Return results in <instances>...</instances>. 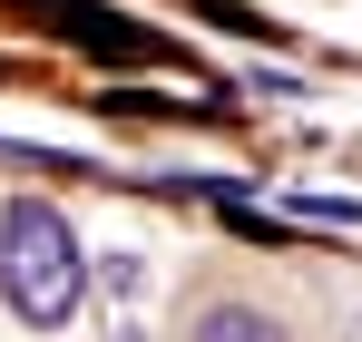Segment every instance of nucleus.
<instances>
[{"mask_svg":"<svg viewBox=\"0 0 362 342\" xmlns=\"http://www.w3.org/2000/svg\"><path fill=\"white\" fill-rule=\"evenodd\" d=\"M186 342H284V323H274V313H255V303H206Z\"/></svg>","mask_w":362,"mask_h":342,"instance_id":"2","label":"nucleus"},{"mask_svg":"<svg viewBox=\"0 0 362 342\" xmlns=\"http://www.w3.org/2000/svg\"><path fill=\"white\" fill-rule=\"evenodd\" d=\"M78 293H88V264H78V235L49 216V206H30V196H10L0 206V303L20 313V323H69L78 313Z\"/></svg>","mask_w":362,"mask_h":342,"instance_id":"1","label":"nucleus"}]
</instances>
